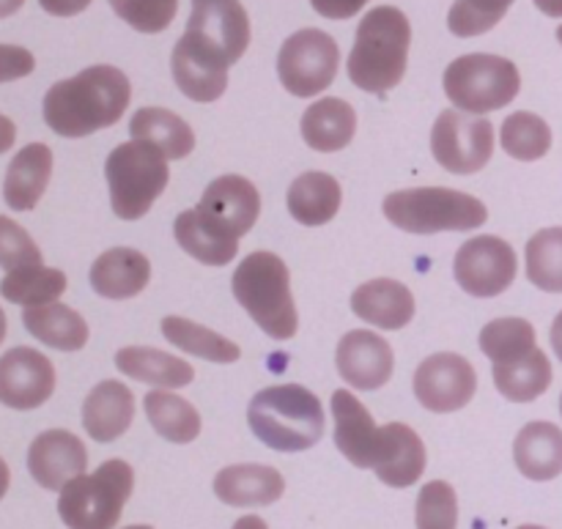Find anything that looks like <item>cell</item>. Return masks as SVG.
<instances>
[{
    "mask_svg": "<svg viewBox=\"0 0 562 529\" xmlns=\"http://www.w3.org/2000/svg\"><path fill=\"white\" fill-rule=\"evenodd\" d=\"M261 214V192L245 176H220L195 209L176 217L173 236L184 252L206 267H225L236 258L241 236Z\"/></svg>",
    "mask_w": 562,
    "mask_h": 529,
    "instance_id": "cell-1",
    "label": "cell"
},
{
    "mask_svg": "<svg viewBox=\"0 0 562 529\" xmlns=\"http://www.w3.org/2000/svg\"><path fill=\"white\" fill-rule=\"evenodd\" d=\"M132 99L126 75L115 66H88L44 93V121L60 137H86L119 124Z\"/></svg>",
    "mask_w": 562,
    "mask_h": 529,
    "instance_id": "cell-2",
    "label": "cell"
},
{
    "mask_svg": "<svg viewBox=\"0 0 562 529\" xmlns=\"http://www.w3.org/2000/svg\"><path fill=\"white\" fill-rule=\"evenodd\" d=\"M412 25L395 5H376L362 16L349 53V80L368 93H387L406 75Z\"/></svg>",
    "mask_w": 562,
    "mask_h": 529,
    "instance_id": "cell-3",
    "label": "cell"
},
{
    "mask_svg": "<svg viewBox=\"0 0 562 529\" xmlns=\"http://www.w3.org/2000/svg\"><path fill=\"white\" fill-rule=\"evenodd\" d=\"M247 423L267 448L278 453H302L324 437V406L302 384L267 387L250 401Z\"/></svg>",
    "mask_w": 562,
    "mask_h": 529,
    "instance_id": "cell-4",
    "label": "cell"
},
{
    "mask_svg": "<svg viewBox=\"0 0 562 529\" xmlns=\"http://www.w3.org/2000/svg\"><path fill=\"white\" fill-rule=\"evenodd\" d=\"M236 302L250 313L252 322L274 340H291L300 329L294 296H291V274L283 258L274 252H250L236 267L231 278Z\"/></svg>",
    "mask_w": 562,
    "mask_h": 529,
    "instance_id": "cell-5",
    "label": "cell"
},
{
    "mask_svg": "<svg viewBox=\"0 0 562 529\" xmlns=\"http://www.w3.org/2000/svg\"><path fill=\"white\" fill-rule=\"evenodd\" d=\"M384 217L395 228L415 236H434L442 230H475L488 220L486 206L467 192L450 187H417L384 198Z\"/></svg>",
    "mask_w": 562,
    "mask_h": 529,
    "instance_id": "cell-6",
    "label": "cell"
},
{
    "mask_svg": "<svg viewBox=\"0 0 562 529\" xmlns=\"http://www.w3.org/2000/svg\"><path fill=\"white\" fill-rule=\"evenodd\" d=\"M104 176L115 217L140 220L168 187V157L151 143H121L110 151Z\"/></svg>",
    "mask_w": 562,
    "mask_h": 529,
    "instance_id": "cell-7",
    "label": "cell"
},
{
    "mask_svg": "<svg viewBox=\"0 0 562 529\" xmlns=\"http://www.w3.org/2000/svg\"><path fill=\"white\" fill-rule=\"evenodd\" d=\"M135 488V472L126 461H104L91 475L66 483L58 497V514L69 529H115L126 499Z\"/></svg>",
    "mask_w": 562,
    "mask_h": 529,
    "instance_id": "cell-8",
    "label": "cell"
},
{
    "mask_svg": "<svg viewBox=\"0 0 562 529\" xmlns=\"http://www.w3.org/2000/svg\"><path fill=\"white\" fill-rule=\"evenodd\" d=\"M521 77L514 60L503 55H461L445 69V93L461 113L483 115L519 97Z\"/></svg>",
    "mask_w": 562,
    "mask_h": 529,
    "instance_id": "cell-9",
    "label": "cell"
},
{
    "mask_svg": "<svg viewBox=\"0 0 562 529\" xmlns=\"http://www.w3.org/2000/svg\"><path fill=\"white\" fill-rule=\"evenodd\" d=\"M340 49L329 33L318 27L296 31L283 42L278 53V75L280 82L294 97L307 99L318 97L333 86L338 75Z\"/></svg>",
    "mask_w": 562,
    "mask_h": 529,
    "instance_id": "cell-10",
    "label": "cell"
},
{
    "mask_svg": "<svg viewBox=\"0 0 562 529\" xmlns=\"http://www.w3.org/2000/svg\"><path fill=\"white\" fill-rule=\"evenodd\" d=\"M181 38L231 69L250 47V16L241 0H192Z\"/></svg>",
    "mask_w": 562,
    "mask_h": 529,
    "instance_id": "cell-11",
    "label": "cell"
},
{
    "mask_svg": "<svg viewBox=\"0 0 562 529\" xmlns=\"http://www.w3.org/2000/svg\"><path fill=\"white\" fill-rule=\"evenodd\" d=\"M434 159L459 176L477 173L494 154V124L483 115L442 110L431 130Z\"/></svg>",
    "mask_w": 562,
    "mask_h": 529,
    "instance_id": "cell-12",
    "label": "cell"
},
{
    "mask_svg": "<svg viewBox=\"0 0 562 529\" xmlns=\"http://www.w3.org/2000/svg\"><path fill=\"white\" fill-rule=\"evenodd\" d=\"M516 252L499 236H472L456 252L453 272L461 289L477 300H492L510 289L516 280Z\"/></svg>",
    "mask_w": 562,
    "mask_h": 529,
    "instance_id": "cell-13",
    "label": "cell"
},
{
    "mask_svg": "<svg viewBox=\"0 0 562 529\" xmlns=\"http://www.w3.org/2000/svg\"><path fill=\"white\" fill-rule=\"evenodd\" d=\"M477 373L470 360L453 351L428 357L415 371V395L423 409L434 415L459 412L475 398Z\"/></svg>",
    "mask_w": 562,
    "mask_h": 529,
    "instance_id": "cell-14",
    "label": "cell"
},
{
    "mask_svg": "<svg viewBox=\"0 0 562 529\" xmlns=\"http://www.w3.org/2000/svg\"><path fill=\"white\" fill-rule=\"evenodd\" d=\"M333 420H335V444L349 464L357 470H376L387 448V428L373 423L371 412L351 395L349 390L333 393Z\"/></svg>",
    "mask_w": 562,
    "mask_h": 529,
    "instance_id": "cell-15",
    "label": "cell"
},
{
    "mask_svg": "<svg viewBox=\"0 0 562 529\" xmlns=\"http://www.w3.org/2000/svg\"><path fill=\"white\" fill-rule=\"evenodd\" d=\"M55 390V368L42 351L16 346L0 357V404L31 412L47 404Z\"/></svg>",
    "mask_w": 562,
    "mask_h": 529,
    "instance_id": "cell-16",
    "label": "cell"
},
{
    "mask_svg": "<svg viewBox=\"0 0 562 529\" xmlns=\"http://www.w3.org/2000/svg\"><path fill=\"white\" fill-rule=\"evenodd\" d=\"M335 365H338L340 379L351 390L373 393V390H382L393 379V346L379 338L376 333H371V329H351L349 335L340 338Z\"/></svg>",
    "mask_w": 562,
    "mask_h": 529,
    "instance_id": "cell-17",
    "label": "cell"
},
{
    "mask_svg": "<svg viewBox=\"0 0 562 529\" xmlns=\"http://www.w3.org/2000/svg\"><path fill=\"white\" fill-rule=\"evenodd\" d=\"M27 470L31 477L47 492H64L66 483L86 475L88 470V450L75 434L53 431L38 434L27 450Z\"/></svg>",
    "mask_w": 562,
    "mask_h": 529,
    "instance_id": "cell-18",
    "label": "cell"
},
{
    "mask_svg": "<svg viewBox=\"0 0 562 529\" xmlns=\"http://www.w3.org/2000/svg\"><path fill=\"white\" fill-rule=\"evenodd\" d=\"M285 481L274 466L236 464L214 477V494L231 508H263L283 497Z\"/></svg>",
    "mask_w": 562,
    "mask_h": 529,
    "instance_id": "cell-19",
    "label": "cell"
},
{
    "mask_svg": "<svg viewBox=\"0 0 562 529\" xmlns=\"http://www.w3.org/2000/svg\"><path fill=\"white\" fill-rule=\"evenodd\" d=\"M135 420V395L124 382H99L82 404V428L97 442H115Z\"/></svg>",
    "mask_w": 562,
    "mask_h": 529,
    "instance_id": "cell-20",
    "label": "cell"
},
{
    "mask_svg": "<svg viewBox=\"0 0 562 529\" xmlns=\"http://www.w3.org/2000/svg\"><path fill=\"white\" fill-rule=\"evenodd\" d=\"M53 176V151L44 143H31L20 148L5 168L3 201L14 212H31L47 192Z\"/></svg>",
    "mask_w": 562,
    "mask_h": 529,
    "instance_id": "cell-21",
    "label": "cell"
},
{
    "mask_svg": "<svg viewBox=\"0 0 562 529\" xmlns=\"http://www.w3.org/2000/svg\"><path fill=\"white\" fill-rule=\"evenodd\" d=\"M351 311L379 329H404L415 318V296L398 280L379 278L351 294Z\"/></svg>",
    "mask_w": 562,
    "mask_h": 529,
    "instance_id": "cell-22",
    "label": "cell"
},
{
    "mask_svg": "<svg viewBox=\"0 0 562 529\" xmlns=\"http://www.w3.org/2000/svg\"><path fill=\"white\" fill-rule=\"evenodd\" d=\"M151 280V261L132 247H113L91 267V285L104 300H132Z\"/></svg>",
    "mask_w": 562,
    "mask_h": 529,
    "instance_id": "cell-23",
    "label": "cell"
},
{
    "mask_svg": "<svg viewBox=\"0 0 562 529\" xmlns=\"http://www.w3.org/2000/svg\"><path fill=\"white\" fill-rule=\"evenodd\" d=\"M170 69H173L179 91L192 102H217L228 88V69L220 60L203 55L184 38L176 42Z\"/></svg>",
    "mask_w": 562,
    "mask_h": 529,
    "instance_id": "cell-24",
    "label": "cell"
},
{
    "mask_svg": "<svg viewBox=\"0 0 562 529\" xmlns=\"http://www.w3.org/2000/svg\"><path fill=\"white\" fill-rule=\"evenodd\" d=\"M516 466L536 483L562 475V431L554 423H527L514 442Z\"/></svg>",
    "mask_w": 562,
    "mask_h": 529,
    "instance_id": "cell-25",
    "label": "cell"
},
{
    "mask_svg": "<svg viewBox=\"0 0 562 529\" xmlns=\"http://www.w3.org/2000/svg\"><path fill=\"white\" fill-rule=\"evenodd\" d=\"M357 132V113L349 102L327 97L313 102L302 115V137L311 148L324 154L340 151Z\"/></svg>",
    "mask_w": 562,
    "mask_h": 529,
    "instance_id": "cell-26",
    "label": "cell"
},
{
    "mask_svg": "<svg viewBox=\"0 0 562 529\" xmlns=\"http://www.w3.org/2000/svg\"><path fill=\"white\" fill-rule=\"evenodd\" d=\"M115 368L124 376L135 379V382L162 390L187 387L195 379V371H192L190 362L179 360L173 354H165L159 349H148V346H124L115 354Z\"/></svg>",
    "mask_w": 562,
    "mask_h": 529,
    "instance_id": "cell-27",
    "label": "cell"
},
{
    "mask_svg": "<svg viewBox=\"0 0 562 529\" xmlns=\"http://www.w3.org/2000/svg\"><path fill=\"white\" fill-rule=\"evenodd\" d=\"M387 428V448H384L382 461L376 464V477L384 486L409 488L426 472V444L404 423H390Z\"/></svg>",
    "mask_w": 562,
    "mask_h": 529,
    "instance_id": "cell-28",
    "label": "cell"
},
{
    "mask_svg": "<svg viewBox=\"0 0 562 529\" xmlns=\"http://www.w3.org/2000/svg\"><path fill=\"white\" fill-rule=\"evenodd\" d=\"M340 201L344 192L338 179L322 170H307L289 187V214L307 228L327 225L338 214Z\"/></svg>",
    "mask_w": 562,
    "mask_h": 529,
    "instance_id": "cell-29",
    "label": "cell"
},
{
    "mask_svg": "<svg viewBox=\"0 0 562 529\" xmlns=\"http://www.w3.org/2000/svg\"><path fill=\"white\" fill-rule=\"evenodd\" d=\"M130 132L135 140L157 146L168 159L190 157L195 148V132L190 130V124L165 108L137 110L130 121Z\"/></svg>",
    "mask_w": 562,
    "mask_h": 529,
    "instance_id": "cell-30",
    "label": "cell"
},
{
    "mask_svg": "<svg viewBox=\"0 0 562 529\" xmlns=\"http://www.w3.org/2000/svg\"><path fill=\"white\" fill-rule=\"evenodd\" d=\"M22 324L27 333L44 346H53L58 351H80L88 344V324L71 307L53 302L42 307H25Z\"/></svg>",
    "mask_w": 562,
    "mask_h": 529,
    "instance_id": "cell-31",
    "label": "cell"
},
{
    "mask_svg": "<svg viewBox=\"0 0 562 529\" xmlns=\"http://www.w3.org/2000/svg\"><path fill=\"white\" fill-rule=\"evenodd\" d=\"M143 406H146V417L154 431L168 442L190 444L201 434V415L181 395L168 393V390H151Z\"/></svg>",
    "mask_w": 562,
    "mask_h": 529,
    "instance_id": "cell-32",
    "label": "cell"
},
{
    "mask_svg": "<svg viewBox=\"0 0 562 529\" xmlns=\"http://www.w3.org/2000/svg\"><path fill=\"white\" fill-rule=\"evenodd\" d=\"M552 379V362L541 349L530 351L510 365H494V384L503 398L514 401V404H530V401L541 398Z\"/></svg>",
    "mask_w": 562,
    "mask_h": 529,
    "instance_id": "cell-33",
    "label": "cell"
},
{
    "mask_svg": "<svg viewBox=\"0 0 562 529\" xmlns=\"http://www.w3.org/2000/svg\"><path fill=\"white\" fill-rule=\"evenodd\" d=\"M162 335L168 344L176 346V349L201 357V360L220 362V365H231V362L239 360L241 354L239 346H236L234 340L223 338V335H217L214 329L190 322V318H162Z\"/></svg>",
    "mask_w": 562,
    "mask_h": 529,
    "instance_id": "cell-34",
    "label": "cell"
},
{
    "mask_svg": "<svg viewBox=\"0 0 562 529\" xmlns=\"http://www.w3.org/2000/svg\"><path fill=\"white\" fill-rule=\"evenodd\" d=\"M64 291L66 274L60 269L44 267V263L14 269V272H5V278L0 280V294L22 307L53 305Z\"/></svg>",
    "mask_w": 562,
    "mask_h": 529,
    "instance_id": "cell-35",
    "label": "cell"
},
{
    "mask_svg": "<svg viewBox=\"0 0 562 529\" xmlns=\"http://www.w3.org/2000/svg\"><path fill=\"white\" fill-rule=\"evenodd\" d=\"M536 349V327L525 318H497L481 329V351L494 365H510Z\"/></svg>",
    "mask_w": 562,
    "mask_h": 529,
    "instance_id": "cell-36",
    "label": "cell"
},
{
    "mask_svg": "<svg viewBox=\"0 0 562 529\" xmlns=\"http://www.w3.org/2000/svg\"><path fill=\"white\" fill-rule=\"evenodd\" d=\"M499 140H503L508 157L519 159V162H536V159L547 157L552 148V130L541 115L521 110L503 121Z\"/></svg>",
    "mask_w": 562,
    "mask_h": 529,
    "instance_id": "cell-37",
    "label": "cell"
},
{
    "mask_svg": "<svg viewBox=\"0 0 562 529\" xmlns=\"http://www.w3.org/2000/svg\"><path fill=\"white\" fill-rule=\"evenodd\" d=\"M527 280L549 294H562V228H543L527 241Z\"/></svg>",
    "mask_w": 562,
    "mask_h": 529,
    "instance_id": "cell-38",
    "label": "cell"
},
{
    "mask_svg": "<svg viewBox=\"0 0 562 529\" xmlns=\"http://www.w3.org/2000/svg\"><path fill=\"white\" fill-rule=\"evenodd\" d=\"M514 0H456L448 14L450 33L459 38H472L488 33L494 25H499Z\"/></svg>",
    "mask_w": 562,
    "mask_h": 529,
    "instance_id": "cell-39",
    "label": "cell"
},
{
    "mask_svg": "<svg viewBox=\"0 0 562 529\" xmlns=\"http://www.w3.org/2000/svg\"><path fill=\"white\" fill-rule=\"evenodd\" d=\"M417 529H456L459 527V499L450 483L431 481L417 494Z\"/></svg>",
    "mask_w": 562,
    "mask_h": 529,
    "instance_id": "cell-40",
    "label": "cell"
},
{
    "mask_svg": "<svg viewBox=\"0 0 562 529\" xmlns=\"http://www.w3.org/2000/svg\"><path fill=\"white\" fill-rule=\"evenodd\" d=\"M110 5L140 33H162L179 11V0H110Z\"/></svg>",
    "mask_w": 562,
    "mask_h": 529,
    "instance_id": "cell-41",
    "label": "cell"
},
{
    "mask_svg": "<svg viewBox=\"0 0 562 529\" xmlns=\"http://www.w3.org/2000/svg\"><path fill=\"white\" fill-rule=\"evenodd\" d=\"M36 263H42V250L31 239V234L20 223L0 214V267L5 272H14V269L36 267Z\"/></svg>",
    "mask_w": 562,
    "mask_h": 529,
    "instance_id": "cell-42",
    "label": "cell"
},
{
    "mask_svg": "<svg viewBox=\"0 0 562 529\" xmlns=\"http://www.w3.org/2000/svg\"><path fill=\"white\" fill-rule=\"evenodd\" d=\"M36 69V58L25 47L16 44H0V82L20 80Z\"/></svg>",
    "mask_w": 562,
    "mask_h": 529,
    "instance_id": "cell-43",
    "label": "cell"
},
{
    "mask_svg": "<svg viewBox=\"0 0 562 529\" xmlns=\"http://www.w3.org/2000/svg\"><path fill=\"white\" fill-rule=\"evenodd\" d=\"M371 0H311L313 9L327 20H349V16L360 14Z\"/></svg>",
    "mask_w": 562,
    "mask_h": 529,
    "instance_id": "cell-44",
    "label": "cell"
},
{
    "mask_svg": "<svg viewBox=\"0 0 562 529\" xmlns=\"http://www.w3.org/2000/svg\"><path fill=\"white\" fill-rule=\"evenodd\" d=\"M38 5L53 16H75L86 11L91 0H38Z\"/></svg>",
    "mask_w": 562,
    "mask_h": 529,
    "instance_id": "cell-45",
    "label": "cell"
},
{
    "mask_svg": "<svg viewBox=\"0 0 562 529\" xmlns=\"http://www.w3.org/2000/svg\"><path fill=\"white\" fill-rule=\"evenodd\" d=\"M14 140H16V126H14V121H11L9 115L0 113V154L9 151V148L14 146Z\"/></svg>",
    "mask_w": 562,
    "mask_h": 529,
    "instance_id": "cell-46",
    "label": "cell"
},
{
    "mask_svg": "<svg viewBox=\"0 0 562 529\" xmlns=\"http://www.w3.org/2000/svg\"><path fill=\"white\" fill-rule=\"evenodd\" d=\"M549 338H552V349H554V354H558V360L562 362V313L558 318H554V324H552V335H549Z\"/></svg>",
    "mask_w": 562,
    "mask_h": 529,
    "instance_id": "cell-47",
    "label": "cell"
},
{
    "mask_svg": "<svg viewBox=\"0 0 562 529\" xmlns=\"http://www.w3.org/2000/svg\"><path fill=\"white\" fill-rule=\"evenodd\" d=\"M547 16H562V0H532Z\"/></svg>",
    "mask_w": 562,
    "mask_h": 529,
    "instance_id": "cell-48",
    "label": "cell"
},
{
    "mask_svg": "<svg viewBox=\"0 0 562 529\" xmlns=\"http://www.w3.org/2000/svg\"><path fill=\"white\" fill-rule=\"evenodd\" d=\"M234 529H269V527L261 516H245V519L236 521Z\"/></svg>",
    "mask_w": 562,
    "mask_h": 529,
    "instance_id": "cell-49",
    "label": "cell"
},
{
    "mask_svg": "<svg viewBox=\"0 0 562 529\" xmlns=\"http://www.w3.org/2000/svg\"><path fill=\"white\" fill-rule=\"evenodd\" d=\"M22 3H25V0H0V20L16 14V11L22 9Z\"/></svg>",
    "mask_w": 562,
    "mask_h": 529,
    "instance_id": "cell-50",
    "label": "cell"
},
{
    "mask_svg": "<svg viewBox=\"0 0 562 529\" xmlns=\"http://www.w3.org/2000/svg\"><path fill=\"white\" fill-rule=\"evenodd\" d=\"M9 483H11V472L9 466H5V461L0 459V499H3L5 492H9Z\"/></svg>",
    "mask_w": 562,
    "mask_h": 529,
    "instance_id": "cell-51",
    "label": "cell"
},
{
    "mask_svg": "<svg viewBox=\"0 0 562 529\" xmlns=\"http://www.w3.org/2000/svg\"><path fill=\"white\" fill-rule=\"evenodd\" d=\"M3 338H5V313L3 307H0V346H3Z\"/></svg>",
    "mask_w": 562,
    "mask_h": 529,
    "instance_id": "cell-52",
    "label": "cell"
},
{
    "mask_svg": "<svg viewBox=\"0 0 562 529\" xmlns=\"http://www.w3.org/2000/svg\"><path fill=\"white\" fill-rule=\"evenodd\" d=\"M124 529H154V527H146V525H135V527H124Z\"/></svg>",
    "mask_w": 562,
    "mask_h": 529,
    "instance_id": "cell-53",
    "label": "cell"
},
{
    "mask_svg": "<svg viewBox=\"0 0 562 529\" xmlns=\"http://www.w3.org/2000/svg\"><path fill=\"white\" fill-rule=\"evenodd\" d=\"M519 529H547V527H538V525H525V527H519Z\"/></svg>",
    "mask_w": 562,
    "mask_h": 529,
    "instance_id": "cell-54",
    "label": "cell"
},
{
    "mask_svg": "<svg viewBox=\"0 0 562 529\" xmlns=\"http://www.w3.org/2000/svg\"><path fill=\"white\" fill-rule=\"evenodd\" d=\"M558 42H560V44H562V25H560V27H558Z\"/></svg>",
    "mask_w": 562,
    "mask_h": 529,
    "instance_id": "cell-55",
    "label": "cell"
},
{
    "mask_svg": "<svg viewBox=\"0 0 562 529\" xmlns=\"http://www.w3.org/2000/svg\"><path fill=\"white\" fill-rule=\"evenodd\" d=\"M560 415H562V395H560Z\"/></svg>",
    "mask_w": 562,
    "mask_h": 529,
    "instance_id": "cell-56",
    "label": "cell"
}]
</instances>
